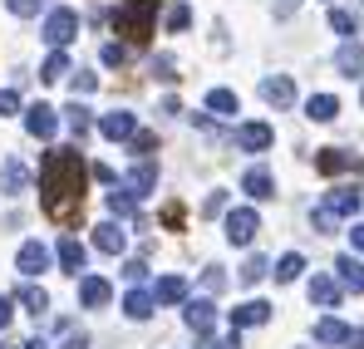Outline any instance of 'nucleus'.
I'll use <instances>...</instances> for the list:
<instances>
[{"label":"nucleus","instance_id":"obj_1","mask_svg":"<svg viewBox=\"0 0 364 349\" xmlns=\"http://www.w3.org/2000/svg\"><path fill=\"white\" fill-rule=\"evenodd\" d=\"M84 158L79 148H50L45 163H40V207L50 222L74 227L79 222V207H84Z\"/></svg>","mask_w":364,"mask_h":349},{"label":"nucleus","instance_id":"obj_2","mask_svg":"<svg viewBox=\"0 0 364 349\" xmlns=\"http://www.w3.org/2000/svg\"><path fill=\"white\" fill-rule=\"evenodd\" d=\"M153 25H158V0H119L114 30H119L128 45H148L153 40Z\"/></svg>","mask_w":364,"mask_h":349},{"label":"nucleus","instance_id":"obj_3","mask_svg":"<svg viewBox=\"0 0 364 349\" xmlns=\"http://www.w3.org/2000/svg\"><path fill=\"white\" fill-rule=\"evenodd\" d=\"M40 35H45V45L64 50V45L79 35V10H69V5H55V10L45 15V25H40Z\"/></svg>","mask_w":364,"mask_h":349},{"label":"nucleus","instance_id":"obj_4","mask_svg":"<svg viewBox=\"0 0 364 349\" xmlns=\"http://www.w3.org/2000/svg\"><path fill=\"white\" fill-rule=\"evenodd\" d=\"M256 227H261V217H256L251 207L227 212V241H232V246H251V241H256Z\"/></svg>","mask_w":364,"mask_h":349},{"label":"nucleus","instance_id":"obj_5","mask_svg":"<svg viewBox=\"0 0 364 349\" xmlns=\"http://www.w3.org/2000/svg\"><path fill=\"white\" fill-rule=\"evenodd\" d=\"M50 261H55V256H50L45 241H25V246L15 251V271H20V276H40V271H50Z\"/></svg>","mask_w":364,"mask_h":349},{"label":"nucleus","instance_id":"obj_6","mask_svg":"<svg viewBox=\"0 0 364 349\" xmlns=\"http://www.w3.org/2000/svg\"><path fill=\"white\" fill-rule=\"evenodd\" d=\"M315 168H320L325 177H340V173H360L364 177V158L345 153V148H325V153L315 158Z\"/></svg>","mask_w":364,"mask_h":349},{"label":"nucleus","instance_id":"obj_7","mask_svg":"<svg viewBox=\"0 0 364 349\" xmlns=\"http://www.w3.org/2000/svg\"><path fill=\"white\" fill-rule=\"evenodd\" d=\"M232 143L246 148V153H266V148L276 143V133H271V123H242V128L232 133Z\"/></svg>","mask_w":364,"mask_h":349},{"label":"nucleus","instance_id":"obj_8","mask_svg":"<svg viewBox=\"0 0 364 349\" xmlns=\"http://www.w3.org/2000/svg\"><path fill=\"white\" fill-rule=\"evenodd\" d=\"M320 207H325L330 217H355V212H360V207H364V197H360V192H355V187H330Z\"/></svg>","mask_w":364,"mask_h":349},{"label":"nucleus","instance_id":"obj_9","mask_svg":"<svg viewBox=\"0 0 364 349\" xmlns=\"http://www.w3.org/2000/svg\"><path fill=\"white\" fill-rule=\"evenodd\" d=\"M99 133H104L109 143H123V138H133V133H138V118L128 114V109H114V114L99 118Z\"/></svg>","mask_w":364,"mask_h":349},{"label":"nucleus","instance_id":"obj_10","mask_svg":"<svg viewBox=\"0 0 364 349\" xmlns=\"http://www.w3.org/2000/svg\"><path fill=\"white\" fill-rule=\"evenodd\" d=\"M25 128H30V138H55L60 133V118H55V109L50 104H35V109H25Z\"/></svg>","mask_w":364,"mask_h":349},{"label":"nucleus","instance_id":"obj_11","mask_svg":"<svg viewBox=\"0 0 364 349\" xmlns=\"http://www.w3.org/2000/svg\"><path fill=\"white\" fill-rule=\"evenodd\" d=\"M261 99H266V104H276V109H291V104H296V79H286V74L261 79Z\"/></svg>","mask_w":364,"mask_h":349},{"label":"nucleus","instance_id":"obj_12","mask_svg":"<svg viewBox=\"0 0 364 349\" xmlns=\"http://www.w3.org/2000/svg\"><path fill=\"white\" fill-rule=\"evenodd\" d=\"M25 187H30V168H25L20 158H5V163H0V192H5V197H20Z\"/></svg>","mask_w":364,"mask_h":349},{"label":"nucleus","instance_id":"obj_13","mask_svg":"<svg viewBox=\"0 0 364 349\" xmlns=\"http://www.w3.org/2000/svg\"><path fill=\"white\" fill-rule=\"evenodd\" d=\"M153 187H158V163H138L133 173L123 177V192H128L133 202H138V197H148Z\"/></svg>","mask_w":364,"mask_h":349},{"label":"nucleus","instance_id":"obj_14","mask_svg":"<svg viewBox=\"0 0 364 349\" xmlns=\"http://www.w3.org/2000/svg\"><path fill=\"white\" fill-rule=\"evenodd\" d=\"M109 295H114V286H109L104 276H79V305L104 310V305H109Z\"/></svg>","mask_w":364,"mask_h":349},{"label":"nucleus","instance_id":"obj_15","mask_svg":"<svg viewBox=\"0 0 364 349\" xmlns=\"http://www.w3.org/2000/svg\"><path fill=\"white\" fill-rule=\"evenodd\" d=\"M271 320V305L266 300H246L232 310V330H256V325H266Z\"/></svg>","mask_w":364,"mask_h":349},{"label":"nucleus","instance_id":"obj_16","mask_svg":"<svg viewBox=\"0 0 364 349\" xmlns=\"http://www.w3.org/2000/svg\"><path fill=\"white\" fill-rule=\"evenodd\" d=\"M55 256H60V271H69V276H79V271H84V261H89V251H84V241H79V236H64L60 246H55Z\"/></svg>","mask_w":364,"mask_h":349},{"label":"nucleus","instance_id":"obj_17","mask_svg":"<svg viewBox=\"0 0 364 349\" xmlns=\"http://www.w3.org/2000/svg\"><path fill=\"white\" fill-rule=\"evenodd\" d=\"M182 320H187V330H197V335L207 340L212 325H217V310H212V300H192V305L182 310Z\"/></svg>","mask_w":364,"mask_h":349},{"label":"nucleus","instance_id":"obj_18","mask_svg":"<svg viewBox=\"0 0 364 349\" xmlns=\"http://www.w3.org/2000/svg\"><path fill=\"white\" fill-rule=\"evenodd\" d=\"M310 305L335 310V305H340V281H335V276H310Z\"/></svg>","mask_w":364,"mask_h":349},{"label":"nucleus","instance_id":"obj_19","mask_svg":"<svg viewBox=\"0 0 364 349\" xmlns=\"http://www.w3.org/2000/svg\"><path fill=\"white\" fill-rule=\"evenodd\" d=\"M335 281H340V291L364 295V266L355 261V256H340V261H335Z\"/></svg>","mask_w":364,"mask_h":349},{"label":"nucleus","instance_id":"obj_20","mask_svg":"<svg viewBox=\"0 0 364 349\" xmlns=\"http://www.w3.org/2000/svg\"><path fill=\"white\" fill-rule=\"evenodd\" d=\"M94 246L109 251V256H119L123 246H128V232H123L119 222H99V227H94Z\"/></svg>","mask_w":364,"mask_h":349},{"label":"nucleus","instance_id":"obj_21","mask_svg":"<svg viewBox=\"0 0 364 349\" xmlns=\"http://www.w3.org/2000/svg\"><path fill=\"white\" fill-rule=\"evenodd\" d=\"M158 310V300H153V291H143V286H133V291L123 295V315L128 320H148Z\"/></svg>","mask_w":364,"mask_h":349},{"label":"nucleus","instance_id":"obj_22","mask_svg":"<svg viewBox=\"0 0 364 349\" xmlns=\"http://www.w3.org/2000/svg\"><path fill=\"white\" fill-rule=\"evenodd\" d=\"M242 192L256 197V202H266V197H276V177L266 173V168H251V173L242 177Z\"/></svg>","mask_w":364,"mask_h":349},{"label":"nucleus","instance_id":"obj_23","mask_svg":"<svg viewBox=\"0 0 364 349\" xmlns=\"http://www.w3.org/2000/svg\"><path fill=\"white\" fill-rule=\"evenodd\" d=\"M335 69H340V74H350V79H360V74H364V45H355V40H350V45H340Z\"/></svg>","mask_w":364,"mask_h":349},{"label":"nucleus","instance_id":"obj_24","mask_svg":"<svg viewBox=\"0 0 364 349\" xmlns=\"http://www.w3.org/2000/svg\"><path fill=\"white\" fill-rule=\"evenodd\" d=\"M153 300H158V305H178V300H187V281H182V276H163V281L153 286Z\"/></svg>","mask_w":364,"mask_h":349},{"label":"nucleus","instance_id":"obj_25","mask_svg":"<svg viewBox=\"0 0 364 349\" xmlns=\"http://www.w3.org/2000/svg\"><path fill=\"white\" fill-rule=\"evenodd\" d=\"M335 114H340V99H335V94H310V104H305V118H315V123H330Z\"/></svg>","mask_w":364,"mask_h":349},{"label":"nucleus","instance_id":"obj_26","mask_svg":"<svg viewBox=\"0 0 364 349\" xmlns=\"http://www.w3.org/2000/svg\"><path fill=\"white\" fill-rule=\"evenodd\" d=\"M330 30H335L340 40H355V30H360V15H355V10H345V5H330Z\"/></svg>","mask_w":364,"mask_h":349},{"label":"nucleus","instance_id":"obj_27","mask_svg":"<svg viewBox=\"0 0 364 349\" xmlns=\"http://www.w3.org/2000/svg\"><path fill=\"white\" fill-rule=\"evenodd\" d=\"M315 340H320V345H345V340H350V325L335 320V315H325V320L315 325Z\"/></svg>","mask_w":364,"mask_h":349},{"label":"nucleus","instance_id":"obj_28","mask_svg":"<svg viewBox=\"0 0 364 349\" xmlns=\"http://www.w3.org/2000/svg\"><path fill=\"white\" fill-rule=\"evenodd\" d=\"M301 271H305V256H301V251H286V256L276 261V271H271V276H276L281 286H291V281H296Z\"/></svg>","mask_w":364,"mask_h":349},{"label":"nucleus","instance_id":"obj_29","mask_svg":"<svg viewBox=\"0 0 364 349\" xmlns=\"http://www.w3.org/2000/svg\"><path fill=\"white\" fill-rule=\"evenodd\" d=\"M109 212H114V217H128L133 227H143V217H138V202H133L128 192H119V187L109 192Z\"/></svg>","mask_w":364,"mask_h":349},{"label":"nucleus","instance_id":"obj_30","mask_svg":"<svg viewBox=\"0 0 364 349\" xmlns=\"http://www.w3.org/2000/svg\"><path fill=\"white\" fill-rule=\"evenodd\" d=\"M64 74H69V55H64V50H50L45 64H40V79H45V84H55V79H64Z\"/></svg>","mask_w":364,"mask_h":349},{"label":"nucleus","instance_id":"obj_31","mask_svg":"<svg viewBox=\"0 0 364 349\" xmlns=\"http://www.w3.org/2000/svg\"><path fill=\"white\" fill-rule=\"evenodd\" d=\"M207 109L217 118H232L237 114V94H232V89H212V94H207Z\"/></svg>","mask_w":364,"mask_h":349},{"label":"nucleus","instance_id":"obj_32","mask_svg":"<svg viewBox=\"0 0 364 349\" xmlns=\"http://www.w3.org/2000/svg\"><path fill=\"white\" fill-rule=\"evenodd\" d=\"M20 300H25V310H35V315H45V310H50L45 286H20Z\"/></svg>","mask_w":364,"mask_h":349},{"label":"nucleus","instance_id":"obj_33","mask_svg":"<svg viewBox=\"0 0 364 349\" xmlns=\"http://www.w3.org/2000/svg\"><path fill=\"white\" fill-rule=\"evenodd\" d=\"M266 266H271L266 256H251V261H246V266H242V286H256V281L266 276Z\"/></svg>","mask_w":364,"mask_h":349},{"label":"nucleus","instance_id":"obj_34","mask_svg":"<svg viewBox=\"0 0 364 349\" xmlns=\"http://www.w3.org/2000/svg\"><path fill=\"white\" fill-rule=\"evenodd\" d=\"M123 281H128V286H143V281H148V261H143V256H133V261L123 266Z\"/></svg>","mask_w":364,"mask_h":349},{"label":"nucleus","instance_id":"obj_35","mask_svg":"<svg viewBox=\"0 0 364 349\" xmlns=\"http://www.w3.org/2000/svg\"><path fill=\"white\" fill-rule=\"evenodd\" d=\"M69 128H74V133L84 138V133L94 128V118H89V109H79V104H74V109H69Z\"/></svg>","mask_w":364,"mask_h":349},{"label":"nucleus","instance_id":"obj_36","mask_svg":"<svg viewBox=\"0 0 364 349\" xmlns=\"http://www.w3.org/2000/svg\"><path fill=\"white\" fill-rule=\"evenodd\" d=\"M153 148H158V133H148V128H138V133H133V153H143V158H148Z\"/></svg>","mask_w":364,"mask_h":349},{"label":"nucleus","instance_id":"obj_37","mask_svg":"<svg viewBox=\"0 0 364 349\" xmlns=\"http://www.w3.org/2000/svg\"><path fill=\"white\" fill-rule=\"evenodd\" d=\"M99 59H104V64H109V69H119L123 59H128V50H123V45H114V40H109V45H104V50H99Z\"/></svg>","mask_w":364,"mask_h":349},{"label":"nucleus","instance_id":"obj_38","mask_svg":"<svg viewBox=\"0 0 364 349\" xmlns=\"http://www.w3.org/2000/svg\"><path fill=\"white\" fill-rule=\"evenodd\" d=\"M153 74L173 84V79H178V64H173V55H158V59H153Z\"/></svg>","mask_w":364,"mask_h":349},{"label":"nucleus","instance_id":"obj_39","mask_svg":"<svg viewBox=\"0 0 364 349\" xmlns=\"http://www.w3.org/2000/svg\"><path fill=\"white\" fill-rule=\"evenodd\" d=\"M187 25H192V10L187 5H173L168 10V30H187Z\"/></svg>","mask_w":364,"mask_h":349},{"label":"nucleus","instance_id":"obj_40","mask_svg":"<svg viewBox=\"0 0 364 349\" xmlns=\"http://www.w3.org/2000/svg\"><path fill=\"white\" fill-rule=\"evenodd\" d=\"M202 286H207V291H222V286H227V271H222V266H207V271H202Z\"/></svg>","mask_w":364,"mask_h":349},{"label":"nucleus","instance_id":"obj_41","mask_svg":"<svg viewBox=\"0 0 364 349\" xmlns=\"http://www.w3.org/2000/svg\"><path fill=\"white\" fill-rule=\"evenodd\" d=\"M10 114H20V94L15 89H0V118H10Z\"/></svg>","mask_w":364,"mask_h":349},{"label":"nucleus","instance_id":"obj_42","mask_svg":"<svg viewBox=\"0 0 364 349\" xmlns=\"http://www.w3.org/2000/svg\"><path fill=\"white\" fill-rule=\"evenodd\" d=\"M94 89H99V79H94L89 69H84V74H74V94H94Z\"/></svg>","mask_w":364,"mask_h":349},{"label":"nucleus","instance_id":"obj_43","mask_svg":"<svg viewBox=\"0 0 364 349\" xmlns=\"http://www.w3.org/2000/svg\"><path fill=\"white\" fill-rule=\"evenodd\" d=\"M222 207H227V192H222V187H217V192H212V197H207V207H202V212H207V217H217V212H222Z\"/></svg>","mask_w":364,"mask_h":349},{"label":"nucleus","instance_id":"obj_44","mask_svg":"<svg viewBox=\"0 0 364 349\" xmlns=\"http://www.w3.org/2000/svg\"><path fill=\"white\" fill-rule=\"evenodd\" d=\"M335 222H340V217H330L325 207H315V232H335Z\"/></svg>","mask_w":364,"mask_h":349},{"label":"nucleus","instance_id":"obj_45","mask_svg":"<svg viewBox=\"0 0 364 349\" xmlns=\"http://www.w3.org/2000/svg\"><path fill=\"white\" fill-rule=\"evenodd\" d=\"M15 15H40V0H5Z\"/></svg>","mask_w":364,"mask_h":349},{"label":"nucleus","instance_id":"obj_46","mask_svg":"<svg viewBox=\"0 0 364 349\" xmlns=\"http://www.w3.org/2000/svg\"><path fill=\"white\" fill-rule=\"evenodd\" d=\"M163 222L178 227V222H182V202H168V207H163Z\"/></svg>","mask_w":364,"mask_h":349},{"label":"nucleus","instance_id":"obj_47","mask_svg":"<svg viewBox=\"0 0 364 349\" xmlns=\"http://www.w3.org/2000/svg\"><path fill=\"white\" fill-rule=\"evenodd\" d=\"M207 345H212V349H242V340H237V330H232L227 340H207Z\"/></svg>","mask_w":364,"mask_h":349},{"label":"nucleus","instance_id":"obj_48","mask_svg":"<svg viewBox=\"0 0 364 349\" xmlns=\"http://www.w3.org/2000/svg\"><path fill=\"white\" fill-rule=\"evenodd\" d=\"M89 173L99 177V182H114V168H109V163H94V168H89Z\"/></svg>","mask_w":364,"mask_h":349},{"label":"nucleus","instance_id":"obj_49","mask_svg":"<svg viewBox=\"0 0 364 349\" xmlns=\"http://www.w3.org/2000/svg\"><path fill=\"white\" fill-rule=\"evenodd\" d=\"M10 315H15V310H10V295H0V330L10 325Z\"/></svg>","mask_w":364,"mask_h":349},{"label":"nucleus","instance_id":"obj_50","mask_svg":"<svg viewBox=\"0 0 364 349\" xmlns=\"http://www.w3.org/2000/svg\"><path fill=\"white\" fill-rule=\"evenodd\" d=\"M296 5H301V0H276V15H281V20H286V15H296Z\"/></svg>","mask_w":364,"mask_h":349},{"label":"nucleus","instance_id":"obj_51","mask_svg":"<svg viewBox=\"0 0 364 349\" xmlns=\"http://www.w3.org/2000/svg\"><path fill=\"white\" fill-rule=\"evenodd\" d=\"M345 349H364V330H350V340H345Z\"/></svg>","mask_w":364,"mask_h":349},{"label":"nucleus","instance_id":"obj_52","mask_svg":"<svg viewBox=\"0 0 364 349\" xmlns=\"http://www.w3.org/2000/svg\"><path fill=\"white\" fill-rule=\"evenodd\" d=\"M350 246H355V251H364V227H350Z\"/></svg>","mask_w":364,"mask_h":349},{"label":"nucleus","instance_id":"obj_53","mask_svg":"<svg viewBox=\"0 0 364 349\" xmlns=\"http://www.w3.org/2000/svg\"><path fill=\"white\" fill-rule=\"evenodd\" d=\"M64 349H89V340H84V335H69V340H64Z\"/></svg>","mask_w":364,"mask_h":349}]
</instances>
